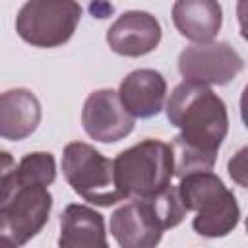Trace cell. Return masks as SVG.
I'll return each mask as SVG.
<instances>
[{
    "instance_id": "obj_16",
    "label": "cell",
    "mask_w": 248,
    "mask_h": 248,
    "mask_svg": "<svg viewBox=\"0 0 248 248\" xmlns=\"http://www.w3.org/2000/svg\"><path fill=\"white\" fill-rule=\"evenodd\" d=\"M244 157H246V147H242V149L229 161V174H231L240 186H246V178H244V172H246Z\"/></svg>"
},
{
    "instance_id": "obj_1",
    "label": "cell",
    "mask_w": 248,
    "mask_h": 248,
    "mask_svg": "<svg viewBox=\"0 0 248 248\" xmlns=\"http://www.w3.org/2000/svg\"><path fill=\"white\" fill-rule=\"evenodd\" d=\"M167 118L180 130L170 143L174 174L180 178L194 170H211L229 132L223 99L209 85L184 79L167 101Z\"/></svg>"
},
{
    "instance_id": "obj_13",
    "label": "cell",
    "mask_w": 248,
    "mask_h": 248,
    "mask_svg": "<svg viewBox=\"0 0 248 248\" xmlns=\"http://www.w3.org/2000/svg\"><path fill=\"white\" fill-rule=\"evenodd\" d=\"M60 248H107L105 219L93 207L70 203L60 215Z\"/></svg>"
},
{
    "instance_id": "obj_10",
    "label": "cell",
    "mask_w": 248,
    "mask_h": 248,
    "mask_svg": "<svg viewBox=\"0 0 248 248\" xmlns=\"http://www.w3.org/2000/svg\"><path fill=\"white\" fill-rule=\"evenodd\" d=\"M161 23L155 16L141 10H130L116 17L107 31V43L112 52L138 58L153 52L161 43Z\"/></svg>"
},
{
    "instance_id": "obj_14",
    "label": "cell",
    "mask_w": 248,
    "mask_h": 248,
    "mask_svg": "<svg viewBox=\"0 0 248 248\" xmlns=\"http://www.w3.org/2000/svg\"><path fill=\"white\" fill-rule=\"evenodd\" d=\"M172 23L188 41L207 43L223 25V8L217 0H174Z\"/></svg>"
},
{
    "instance_id": "obj_8",
    "label": "cell",
    "mask_w": 248,
    "mask_h": 248,
    "mask_svg": "<svg viewBox=\"0 0 248 248\" xmlns=\"http://www.w3.org/2000/svg\"><path fill=\"white\" fill-rule=\"evenodd\" d=\"M244 68L242 56L223 41L186 46L178 54V72L184 79L205 85H227Z\"/></svg>"
},
{
    "instance_id": "obj_5",
    "label": "cell",
    "mask_w": 248,
    "mask_h": 248,
    "mask_svg": "<svg viewBox=\"0 0 248 248\" xmlns=\"http://www.w3.org/2000/svg\"><path fill=\"white\" fill-rule=\"evenodd\" d=\"M52 209L48 186L23 182L14 174L0 186V238L23 246L41 232Z\"/></svg>"
},
{
    "instance_id": "obj_12",
    "label": "cell",
    "mask_w": 248,
    "mask_h": 248,
    "mask_svg": "<svg viewBox=\"0 0 248 248\" xmlns=\"http://www.w3.org/2000/svg\"><path fill=\"white\" fill-rule=\"evenodd\" d=\"M41 122V103L31 89L16 87L0 93V138L19 141Z\"/></svg>"
},
{
    "instance_id": "obj_2",
    "label": "cell",
    "mask_w": 248,
    "mask_h": 248,
    "mask_svg": "<svg viewBox=\"0 0 248 248\" xmlns=\"http://www.w3.org/2000/svg\"><path fill=\"white\" fill-rule=\"evenodd\" d=\"M186 213L178 188L169 184L153 196L126 200L110 215L108 227L122 248H153L161 242L167 229L182 223Z\"/></svg>"
},
{
    "instance_id": "obj_15",
    "label": "cell",
    "mask_w": 248,
    "mask_h": 248,
    "mask_svg": "<svg viewBox=\"0 0 248 248\" xmlns=\"http://www.w3.org/2000/svg\"><path fill=\"white\" fill-rule=\"evenodd\" d=\"M16 176L23 182H33V184H43V186H50L56 178V161L54 155L48 151H33L27 153L17 169H16Z\"/></svg>"
},
{
    "instance_id": "obj_6",
    "label": "cell",
    "mask_w": 248,
    "mask_h": 248,
    "mask_svg": "<svg viewBox=\"0 0 248 248\" xmlns=\"http://www.w3.org/2000/svg\"><path fill=\"white\" fill-rule=\"evenodd\" d=\"M62 174L72 190L85 202L108 207L122 202L114 184L112 161L83 141H72L62 153Z\"/></svg>"
},
{
    "instance_id": "obj_4",
    "label": "cell",
    "mask_w": 248,
    "mask_h": 248,
    "mask_svg": "<svg viewBox=\"0 0 248 248\" xmlns=\"http://www.w3.org/2000/svg\"><path fill=\"white\" fill-rule=\"evenodd\" d=\"M112 172L122 200L153 196L165 190L174 176L170 145L161 140H141L112 159Z\"/></svg>"
},
{
    "instance_id": "obj_17",
    "label": "cell",
    "mask_w": 248,
    "mask_h": 248,
    "mask_svg": "<svg viewBox=\"0 0 248 248\" xmlns=\"http://www.w3.org/2000/svg\"><path fill=\"white\" fill-rule=\"evenodd\" d=\"M17 169L16 159L12 157L10 151H0V186L14 174V170Z\"/></svg>"
},
{
    "instance_id": "obj_3",
    "label": "cell",
    "mask_w": 248,
    "mask_h": 248,
    "mask_svg": "<svg viewBox=\"0 0 248 248\" xmlns=\"http://www.w3.org/2000/svg\"><path fill=\"white\" fill-rule=\"evenodd\" d=\"M178 196L186 211H194L192 227L200 236L221 238L232 232L240 221L234 194L211 170H194L180 176Z\"/></svg>"
},
{
    "instance_id": "obj_7",
    "label": "cell",
    "mask_w": 248,
    "mask_h": 248,
    "mask_svg": "<svg viewBox=\"0 0 248 248\" xmlns=\"http://www.w3.org/2000/svg\"><path fill=\"white\" fill-rule=\"evenodd\" d=\"M81 14L78 0H27L16 16V31L31 46L56 48L72 39Z\"/></svg>"
},
{
    "instance_id": "obj_11",
    "label": "cell",
    "mask_w": 248,
    "mask_h": 248,
    "mask_svg": "<svg viewBox=\"0 0 248 248\" xmlns=\"http://www.w3.org/2000/svg\"><path fill=\"white\" fill-rule=\"evenodd\" d=\"M118 97L134 118H151L157 116L163 108L167 97V81L161 72L140 68L122 79Z\"/></svg>"
},
{
    "instance_id": "obj_9",
    "label": "cell",
    "mask_w": 248,
    "mask_h": 248,
    "mask_svg": "<svg viewBox=\"0 0 248 248\" xmlns=\"http://www.w3.org/2000/svg\"><path fill=\"white\" fill-rule=\"evenodd\" d=\"M81 124L91 140L116 143L134 130V116L120 103L118 91L97 89L83 103Z\"/></svg>"
}]
</instances>
